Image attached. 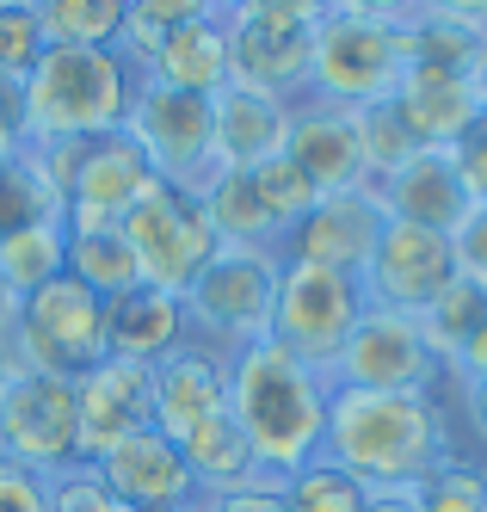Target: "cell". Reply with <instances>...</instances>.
Wrapping results in <instances>:
<instances>
[{"instance_id": "1", "label": "cell", "mask_w": 487, "mask_h": 512, "mask_svg": "<svg viewBox=\"0 0 487 512\" xmlns=\"http://www.w3.org/2000/svg\"><path fill=\"white\" fill-rule=\"evenodd\" d=\"M333 457L370 494H414L426 475L451 457L438 389L432 395H377V389H327V438Z\"/></svg>"}, {"instance_id": "2", "label": "cell", "mask_w": 487, "mask_h": 512, "mask_svg": "<svg viewBox=\"0 0 487 512\" xmlns=\"http://www.w3.org/2000/svg\"><path fill=\"white\" fill-rule=\"evenodd\" d=\"M229 414L266 482H284L321 457L327 438V377L296 364L284 346L253 340L229 358Z\"/></svg>"}, {"instance_id": "3", "label": "cell", "mask_w": 487, "mask_h": 512, "mask_svg": "<svg viewBox=\"0 0 487 512\" xmlns=\"http://www.w3.org/2000/svg\"><path fill=\"white\" fill-rule=\"evenodd\" d=\"M142 68L124 50H44L25 75V149H62L130 124Z\"/></svg>"}, {"instance_id": "4", "label": "cell", "mask_w": 487, "mask_h": 512, "mask_svg": "<svg viewBox=\"0 0 487 512\" xmlns=\"http://www.w3.org/2000/svg\"><path fill=\"white\" fill-rule=\"evenodd\" d=\"M407 75V7L377 0H340L315 19V62H309V99L364 112V105L395 99Z\"/></svg>"}, {"instance_id": "5", "label": "cell", "mask_w": 487, "mask_h": 512, "mask_svg": "<svg viewBox=\"0 0 487 512\" xmlns=\"http://www.w3.org/2000/svg\"><path fill=\"white\" fill-rule=\"evenodd\" d=\"M315 19H321V0H222L229 81L284 105H303L309 62H315Z\"/></svg>"}, {"instance_id": "6", "label": "cell", "mask_w": 487, "mask_h": 512, "mask_svg": "<svg viewBox=\"0 0 487 512\" xmlns=\"http://www.w3.org/2000/svg\"><path fill=\"white\" fill-rule=\"evenodd\" d=\"M364 315H370V297H364L358 272H327V266L284 260L266 340L284 346L296 364H309L315 377H333V364H340V352L358 334Z\"/></svg>"}, {"instance_id": "7", "label": "cell", "mask_w": 487, "mask_h": 512, "mask_svg": "<svg viewBox=\"0 0 487 512\" xmlns=\"http://www.w3.org/2000/svg\"><path fill=\"white\" fill-rule=\"evenodd\" d=\"M7 352L19 371H44V377H62V383H81L105 352V297L81 278H50L37 284L31 297H19V315H13V334H7Z\"/></svg>"}, {"instance_id": "8", "label": "cell", "mask_w": 487, "mask_h": 512, "mask_svg": "<svg viewBox=\"0 0 487 512\" xmlns=\"http://www.w3.org/2000/svg\"><path fill=\"white\" fill-rule=\"evenodd\" d=\"M278 253H247L222 247L204 266V278L185 290V321H192V346L235 358L241 346L272 334V303H278Z\"/></svg>"}, {"instance_id": "9", "label": "cell", "mask_w": 487, "mask_h": 512, "mask_svg": "<svg viewBox=\"0 0 487 512\" xmlns=\"http://www.w3.org/2000/svg\"><path fill=\"white\" fill-rule=\"evenodd\" d=\"M118 229L136 253V272L142 284L167 290V297L185 303V290L204 278V266L222 253L210 216L198 204V192H179V186H161V179H148V192L118 216Z\"/></svg>"}, {"instance_id": "10", "label": "cell", "mask_w": 487, "mask_h": 512, "mask_svg": "<svg viewBox=\"0 0 487 512\" xmlns=\"http://www.w3.org/2000/svg\"><path fill=\"white\" fill-rule=\"evenodd\" d=\"M31 155L44 161L50 186L62 198V216H105V223H118V216L148 192V179H155L130 130L81 136V142H62V149H31Z\"/></svg>"}, {"instance_id": "11", "label": "cell", "mask_w": 487, "mask_h": 512, "mask_svg": "<svg viewBox=\"0 0 487 512\" xmlns=\"http://www.w3.org/2000/svg\"><path fill=\"white\" fill-rule=\"evenodd\" d=\"M444 377V358L432 352L420 315L370 309L358 334L346 340L327 389H377V395H432Z\"/></svg>"}, {"instance_id": "12", "label": "cell", "mask_w": 487, "mask_h": 512, "mask_svg": "<svg viewBox=\"0 0 487 512\" xmlns=\"http://www.w3.org/2000/svg\"><path fill=\"white\" fill-rule=\"evenodd\" d=\"M124 130L136 136V149H142L148 173H155L161 186L198 192L204 179L216 173V155H210V99H198V93L142 81Z\"/></svg>"}, {"instance_id": "13", "label": "cell", "mask_w": 487, "mask_h": 512, "mask_svg": "<svg viewBox=\"0 0 487 512\" xmlns=\"http://www.w3.org/2000/svg\"><path fill=\"white\" fill-rule=\"evenodd\" d=\"M0 463H19L31 475H62L81 463V432H74V383L19 371L0 401Z\"/></svg>"}, {"instance_id": "14", "label": "cell", "mask_w": 487, "mask_h": 512, "mask_svg": "<svg viewBox=\"0 0 487 512\" xmlns=\"http://www.w3.org/2000/svg\"><path fill=\"white\" fill-rule=\"evenodd\" d=\"M364 297L370 309H395V315H426L444 290L457 284V260H451V235H432L414 223H383L377 247L364 260Z\"/></svg>"}, {"instance_id": "15", "label": "cell", "mask_w": 487, "mask_h": 512, "mask_svg": "<svg viewBox=\"0 0 487 512\" xmlns=\"http://www.w3.org/2000/svg\"><path fill=\"white\" fill-rule=\"evenodd\" d=\"M155 426V371L124 358H99L74 383V432H81V463H99L124 438Z\"/></svg>"}, {"instance_id": "16", "label": "cell", "mask_w": 487, "mask_h": 512, "mask_svg": "<svg viewBox=\"0 0 487 512\" xmlns=\"http://www.w3.org/2000/svg\"><path fill=\"white\" fill-rule=\"evenodd\" d=\"M383 223H389V210H383V198L370 192V179H364V186H352V192L321 198L303 223L284 235L278 260H303V266H327V272H364Z\"/></svg>"}, {"instance_id": "17", "label": "cell", "mask_w": 487, "mask_h": 512, "mask_svg": "<svg viewBox=\"0 0 487 512\" xmlns=\"http://www.w3.org/2000/svg\"><path fill=\"white\" fill-rule=\"evenodd\" d=\"M93 469H99V482L111 488V500L130 506V512H179V506L204 500L192 463H185L179 445L167 432H155V426L124 438L118 451H105Z\"/></svg>"}, {"instance_id": "18", "label": "cell", "mask_w": 487, "mask_h": 512, "mask_svg": "<svg viewBox=\"0 0 487 512\" xmlns=\"http://www.w3.org/2000/svg\"><path fill=\"white\" fill-rule=\"evenodd\" d=\"M216 420H229V358L185 346L155 364V432H167L173 445H192Z\"/></svg>"}, {"instance_id": "19", "label": "cell", "mask_w": 487, "mask_h": 512, "mask_svg": "<svg viewBox=\"0 0 487 512\" xmlns=\"http://www.w3.org/2000/svg\"><path fill=\"white\" fill-rule=\"evenodd\" d=\"M284 155L296 161V173H303L321 198L364 186L358 118H352V112H340V105H321V99L290 105V136H284Z\"/></svg>"}, {"instance_id": "20", "label": "cell", "mask_w": 487, "mask_h": 512, "mask_svg": "<svg viewBox=\"0 0 487 512\" xmlns=\"http://www.w3.org/2000/svg\"><path fill=\"white\" fill-rule=\"evenodd\" d=\"M185 346H192V321H185V303L167 297V290L136 284V290L105 303V352L111 358L155 371V364H167Z\"/></svg>"}, {"instance_id": "21", "label": "cell", "mask_w": 487, "mask_h": 512, "mask_svg": "<svg viewBox=\"0 0 487 512\" xmlns=\"http://www.w3.org/2000/svg\"><path fill=\"white\" fill-rule=\"evenodd\" d=\"M284 136H290V105L266 99L253 87H222L210 99V155L222 173H253L259 161L284 155Z\"/></svg>"}, {"instance_id": "22", "label": "cell", "mask_w": 487, "mask_h": 512, "mask_svg": "<svg viewBox=\"0 0 487 512\" xmlns=\"http://www.w3.org/2000/svg\"><path fill=\"white\" fill-rule=\"evenodd\" d=\"M370 192L383 198V210L395 223H414V229H432V235H451L463 216H469V192L451 167V149H426L407 167H395L389 179H370Z\"/></svg>"}, {"instance_id": "23", "label": "cell", "mask_w": 487, "mask_h": 512, "mask_svg": "<svg viewBox=\"0 0 487 512\" xmlns=\"http://www.w3.org/2000/svg\"><path fill=\"white\" fill-rule=\"evenodd\" d=\"M142 81L198 93V99H216L222 87H229V25H222V0H204V7L148 56Z\"/></svg>"}, {"instance_id": "24", "label": "cell", "mask_w": 487, "mask_h": 512, "mask_svg": "<svg viewBox=\"0 0 487 512\" xmlns=\"http://www.w3.org/2000/svg\"><path fill=\"white\" fill-rule=\"evenodd\" d=\"M395 112L420 136V149H457L469 124L481 118L469 75H444V68H407L395 87Z\"/></svg>"}, {"instance_id": "25", "label": "cell", "mask_w": 487, "mask_h": 512, "mask_svg": "<svg viewBox=\"0 0 487 512\" xmlns=\"http://www.w3.org/2000/svg\"><path fill=\"white\" fill-rule=\"evenodd\" d=\"M487 56V7H407V68L475 75Z\"/></svg>"}, {"instance_id": "26", "label": "cell", "mask_w": 487, "mask_h": 512, "mask_svg": "<svg viewBox=\"0 0 487 512\" xmlns=\"http://www.w3.org/2000/svg\"><path fill=\"white\" fill-rule=\"evenodd\" d=\"M62 235H68V278H81L93 297H124V290L142 284L136 272V253L124 241L118 223H105V216H62Z\"/></svg>"}, {"instance_id": "27", "label": "cell", "mask_w": 487, "mask_h": 512, "mask_svg": "<svg viewBox=\"0 0 487 512\" xmlns=\"http://www.w3.org/2000/svg\"><path fill=\"white\" fill-rule=\"evenodd\" d=\"M198 204H204V216H210V229H216L222 247H247V253H278L284 247V229L272 223V210L259 204L247 173H222L216 167L198 186Z\"/></svg>"}, {"instance_id": "28", "label": "cell", "mask_w": 487, "mask_h": 512, "mask_svg": "<svg viewBox=\"0 0 487 512\" xmlns=\"http://www.w3.org/2000/svg\"><path fill=\"white\" fill-rule=\"evenodd\" d=\"M44 50H118L130 0H37Z\"/></svg>"}, {"instance_id": "29", "label": "cell", "mask_w": 487, "mask_h": 512, "mask_svg": "<svg viewBox=\"0 0 487 512\" xmlns=\"http://www.w3.org/2000/svg\"><path fill=\"white\" fill-rule=\"evenodd\" d=\"M31 223H62V198L50 186L44 161L25 149V155H7V167H0V241Z\"/></svg>"}, {"instance_id": "30", "label": "cell", "mask_w": 487, "mask_h": 512, "mask_svg": "<svg viewBox=\"0 0 487 512\" xmlns=\"http://www.w3.org/2000/svg\"><path fill=\"white\" fill-rule=\"evenodd\" d=\"M62 266H68V235H62V223H31V229H19V235L0 241V284H7L13 297H31L37 284L62 278Z\"/></svg>"}, {"instance_id": "31", "label": "cell", "mask_w": 487, "mask_h": 512, "mask_svg": "<svg viewBox=\"0 0 487 512\" xmlns=\"http://www.w3.org/2000/svg\"><path fill=\"white\" fill-rule=\"evenodd\" d=\"M284 512H370V494L358 475H346L333 457H315V463H303L296 475H284Z\"/></svg>"}, {"instance_id": "32", "label": "cell", "mask_w": 487, "mask_h": 512, "mask_svg": "<svg viewBox=\"0 0 487 512\" xmlns=\"http://www.w3.org/2000/svg\"><path fill=\"white\" fill-rule=\"evenodd\" d=\"M352 118H358L364 179H389L395 167H407L414 155H426V149H420V136L407 130V118L395 112V99H383V105H364V112H352Z\"/></svg>"}, {"instance_id": "33", "label": "cell", "mask_w": 487, "mask_h": 512, "mask_svg": "<svg viewBox=\"0 0 487 512\" xmlns=\"http://www.w3.org/2000/svg\"><path fill=\"white\" fill-rule=\"evenodd\" d=\"M420 327H426V340H432V352L444 358V364H451L475 334H481V327H487V290H475V284H451V290H444V297L420 315Z\"/></svg>"}, {"instance_id": "34", "label": "cell", "mask_w": 487, "mask_h": 512, "mask_svg": "<svg viewBox=\"0 0 487 512\" xmlns=\"http://www.w3.org/2000/svg\"><path fill=\"white\" fill-rule=\"evenodd\" d=\"M414 506L420 512H487V463L444 457L414 488Z\"/></svg>"}, {"instance_id": "35", "label": "cell", "mask_w": 487, "mask_h": 512, "mask_svg": "<svg viewBox=\"0 0 487 512\" xmlns=\"http://www.w3.org/2000/svg\"><path fill=\"white\" fill-rule=\"evenodd\" d=\"M247 179H253L259 204L272 210V223H278L284 235H290V229H296V223H303V216H309V210L321 204V192L309 186L303 173H296V161H290V155H272V161H259V167H253Z\"/></svg>"}, {"instance_id": "36", "label": "cell", "mask_w": 487, "mask_h": 512, "mask_svg": "<svg viewBox=\"0 0 487 512\" xmlns=\"http://www.w3.org/2000/svg\"><path fill=\"white\" fill-rule=\"evenodd\" d=\"M37 56H44V25H37V0H0V75L25 81Z\"/></svg>"}, {"instance_id": "37", "label": "cell", "mask_w": 487, "mask_h": 512, "mask_svg": "<svg viewBox=\"0 0 487 512\" xmlns=\"http://www.w3.org/2000/svg\"><path fill=\"white\" fill-rule=\"evenodd\" d=\"M44 494H50V512H118L111 488L99 482L93 463H74L62 475H44Z\"/></svg>"}, {"instance_id": "38", "label": "cell", "mask_w": 487, "mask_h": 512, "mask_svg": "<svg viewBox=\"0 0 487 512\" xmlns=\"http://www.w3.org/2000/svg\"><path fill=\"white\" fill-rule=\"evenodd\" d=\"M451 260L463 284L487 290V204H469V216L451 229Z\"/></svg>"}, {"instance_id": "39", "label": "cell", "mask_w": 487, "mask_h": 512, "mask_svg": "<svg viewBox=\"0 0 487 512\" xmlns=\"http://www.w3.org/2000/svg\"><path fill=\"white\" fill-rule=\"evenodd\" d=\"M451 167H457V179H463V192H469L475 204H487V118L469 124V136L451 149Z\"/></svg>"}, {"instance_id": "40", "label": "cell", "mask_w": 487, "mask_h": 512, "mask_svg": "<svg viewBox=\"0 0 487 512\" xmlns=\"http://www.w3.org/2000/svg\"><path fill=\"white\" fill-rule=\"evenodd\" d=\"M0 512H50L44 475H31L19 463H0Z\"/></svg>"}, {"instance_id": "41", "label": "cell", "mask_w": 487, "mask_h": 512, "mask_svg": "<svg viewBox=\"0 0 487 512\" xmlns=\"http://www.w3.org/2000/svg\"><path fill=\"white\" fill-rule=\"evenodd\" d=\"M0 155H25V81L0 75Z\"/></svg>"}, {"instance_id": "42", "label": "cell", "mask_w": 487, "mask_h": 512, "mask_svg": "<svg viewBox=\"0 0 487 512\" xmlns=\"http://www.w3.org/2000/svg\"><path fill=\"white\" fill-rule=\"evenodd\" d=\"M13 315H19V297L0 284V346H7V334H13Z\"/></svg>"}, {"instance_id": "43", "label": "cell", "mask_w": 487, "mask_h": 512, "mask_svg": "<svg viewBox=\"0 0 487 512\" xmlns=\"http://www.w3.org/2000/svg\"><path fill=\"white\" fill-rule=\"evenodd\" d=\"M370 512H420V506H414V494H377Z\"/></svg>"}, {"instance_id": "44", "label": "cell", "mask_w": 487, "mask_h": 512, "mask_svg": "<svg viewBox=\"0 0 487 512\" xmlns=\"http://www.w3.org/2000/svg\"><path fill=\"white\" fill-rule=\"evenodd\" d=\"M469 87H475V105H481V118H487V56L475 62V75H469Z\"/></svg>"}, {"instance_id": "45", "label": "cell", "mask_w": 487, "mask_h": 512, "mask_svg": "<svg viewBox=\"0 0 487 512\" xmlns=\"http://www.w3.org/2000/svg\"><path fill=\"white\" fill-rule=\"evenodd\" d=\"M13 377H19V364H13V352L0 346V401H7V389H13Z\"/></svg>"}, {"instance_id": "46", "label": "cell", "mask_w": 487, "mask_h": 512, "mask_svg": "<svg viewBox=\"0 0 487 512\" xmlns=\"http://www.w3.org/2000/svg\"><path fill=\"white\" fill-rule=\"evenodd\" d=\"M179 512H210V506H204V500H192V506H179Z\"/></svg>"}, {"instance_id": "47", "label": "cell", "mask_w": 487, "mask_h": 512, "mask_svg": "<svg viewBox=\"0 0 487 512\" xmlns=\"http://www.w3.org/2000/svg\"><path fill=\"white\" fill-rule=\"evenodd\" d=\"M0 167H7V155H0Z\"/></svg>"}, {"instance_id": "48", "label": "cell", "mask_w": 487, "mask_h": 512, "mask_svg": "<svg viewBox=\"0 0 487 512\" xmlns=\"http://www.w3.org/2000/svg\"><path fill=\"white\" fill-rule=\"evenodd\" d=\"M118 512H130V506H118Z\"/></svg>"}]
</instances>
